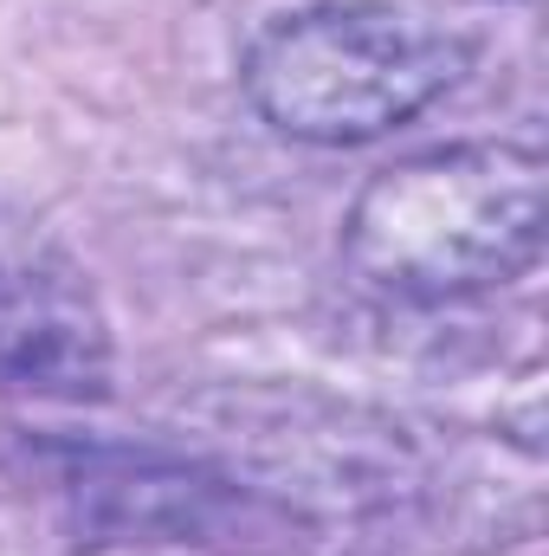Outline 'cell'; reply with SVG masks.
<instances>
[{
    "label": "cell",
    "instance_id": "1",
    "mask_svg": "<svg viewBox=\"0 0 549 556\" xmlns=\"http://www.w3.org/2000/svg\"><path fill=\"white\" fill-rule=\"evenodd\" d=\"M549 168L524 142H459L382 168L349 220V273L408 304L478 298L524 278L544 253Z\"/></svg>",
    "mask_w": 549,
    "mask_h": 556
},
{
    "label": "cell",
    "instance_id": "2",
    "mask_svg": "<svg viewBox=\"0 0 549 556\" xmlns=\"http://www.w3.org/2000/svg\"><path fill=\"white\" fill-rule=\"evenodd\" d=\"M465 72V46L433 20L343 0L266 26L246 52L253 111L297 142H375L446 98Z\"/></svg>",
    "mask_w": 549,
    "mask_h": 556
},
{
    "label": "cell",
    "instance_id": "3",
    "mask_svg": "<svg viewBox=\"0 0 549 556\" xmlns=\"http://www.w3.org/2000/svg\"><path fill=\"white\" fill-rule=\"evenodd\" d=\"M111 382L98 291L39 227L0 214V395L78 402Z\"/></svg>",
    "mask_w": 549,
    "mask_h": 556
}]
</instances>
